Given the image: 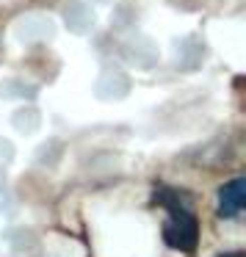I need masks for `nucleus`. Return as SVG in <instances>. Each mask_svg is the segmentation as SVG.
Instances as JSON below:
<instances>
[{
    "mask_svg": "<svg viewBox=\"0 0 246 257\" xmlns=\"http://www.w3.org/2000/svg\"><path fill=\"white\" fill-rule=\"evenodd\" d=\"M155 205H161L169 213L166 224H163V240H166V246H172L177 251H194L196 240H199V221H196L188 199L180 191L161 185L155 191Z\"/></svg>",
    "mask_w": 246,
    "mask_h": 257,
    "instance_id": "nucleus-1",
    "label": "nucleus"
},
{
    "mask_svg": "<svg viewBox=\"0 0 246 257\" xmlns=\"http://www.w3.org/2000/svg\"><path fill=\"white\" fill-rule=\"evenodd\" d=\"M246 180L243 177H235L218 191V216L221 218H235L243 213V205H246Z\"/></svg>",
    "mask_w": 246,
    "mask_h": 257,
    "instance_id": "nucleus-2",
    "label": "nucleus"
},
{
    "mask_svg": "<svg viewBox=\"0 0 246 257\" xmlns=\"http://www.w3.org/2000/svg\"><path fill=\"white\" fill-rule=\"evenodd\" d=\"M221 257H246L243 251H227V254H221Z\"/></svg>",
    "mask_w": 246,
    "mask_h": 257,
    "instance_id": "nucleus-3",
    "label": "nucleus"
}]
</instances>
